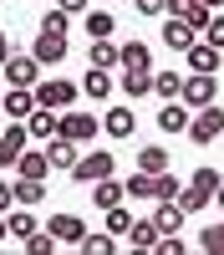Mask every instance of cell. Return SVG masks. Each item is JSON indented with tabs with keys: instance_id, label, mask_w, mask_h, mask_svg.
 <instances>
[{
	"instance_id": "6da1fadb",
	"label": "cell",
	"mask_w": 224,
	"mask_h": 255,
	"mask_svg": "<svg viewBox=\"0 0 224 255\" xmlns=\"http://www.w3.org/2000/svg\"><path fill=\"white\" fill-rule=\"evenodd\" d=\"M199 148H209V143H219V133H224V108L219 102H209V108H194L189 113V128H183Z\"/></svg>"
},
{
	"instance_id": "7a4b0ae2",
	"label": "cell",
	"mask_w": 224,
	"mask_h": 255,
	"mask_svg": "<svg viewBox=\"0 0 224 255\" xmlns=\"http://www.w3.org/2000/svg\"><path fill=\"white\" fill-rule=\"evenodd\" d=\"M31 97H36V108H76L81 87L67 82V77H41L36 87H31Z\"/></svg>"
},
{
	"instance_id": "3957f363",
	"label": "cell",
	"mask_w": 224,
	"mask_h": 255,
	"mask_svg": "<svg viewBox=\"0 0 224 255\" xmlns=\"http://www.w3.org/2000/svg\"><path fill=\"white\" fill-rule=\"evenodd\" d=\"M178 102H183L189 113L219 102V82H214V72H189V77H183V87H178Z\"/></svg>"
},
{
	"instance_id": "277c9868",
	"label": "cell",
	"mask_w": 224,
	"mask_h": 255,
	"mask_svg": "<svg viewBox=\"0 0 224 255\" xmlns=\"http://www.w3.org/2000/svg\"><path fill=\"white\" fill-rule=\"evenodd\" d=\"M97 128H102V113H72V108H61V118H56V133L72 138V143H92Z\"/></svg>"
},
{
	"instance_id": "5b68a950",
	"label": "cell",
	"mask_w": 224,
	"mask_h": 255,
	"mask_svg": "<svg viewBox=\"0 0 224 255\" xmlns=\"http://www.w3.org/2000/svg\"><path fill=\"white\" fill-rule=\"evenodd\" d=\"M112 168H117V153H102V148H97V153H76V163L67 168V174L76 184H97V179H107Z\"/></svg>"
},
{
	"instance_id": "8992f818",
	"label": "cell",
	"mask_w": 224,
	"mask_h": 255,
	"mask_svg": "<svg viewBox=\"0 0 224 255\" xmlns=\"http://www.w3.org/2000/svg\"><path fill=\"white\" fill-rule=\"evenodd\" d=\"M0 72H5V82H10V87H36L46 67H41L36 56H15V51H10L5 61H0Z\"/></svg>"
},
{
	"instance_id": "52a82bcc",
	"label": "cell",
	"mask_w": 224,
	"mask_h": 255,
	"mask_svg": "<svg viewBox=\"0 0 224 255\" xmlns=\"http://www.w3.org/2000/svg\"><path fill=\"white\" fill-rule=\"evenodd\" d=\"M41 153H46V163L56 168V174H67V168L76 163V153H81V143H72V138L51 133V138H46V148H41Z\"/></svg>"
},
{
	"instance_id": "ba28073f",
	"label": "cell",
	"mask_w": 224,
	"mask_h": 255,
	"mask_svg": "<svg viewBox=\"0 0 224 255\" xmlns=\"http://www.w3.org/2000/svg\"><path fill=\"white\" fill-rule=\"evenodd\" d=\"M31 56L41 61V67H61V61H67V36H61V31H41Z\"/></svg>"
},
{
	"instance_id": "9c48e42d",
	"label": "cell",
	"mask_w": 224,
	"mask_h": 255,
	"mask_svg": "<svg viewBox=\"0 0 224 255\" xmlns=\"http://www.w3.org/2000/svg\"><path fill=\"white\" fill-rule=\"evenodd\" d=\"M26 143H31V133H26V123H10L5 133H0V168H15V158L26 153Z\"/></svg>"
},
{
	"instance_id": "30bf717a",
	"label": "cell",
	"mask_w": 224,
	"mask_h": 255,
	"mask_svg": "<svg viewBox=\"0 0 224 255\" xmlns=\"http://www.w3.org/2000/svg\"><path fill=\"white\" fill-rule=\"evenodd\" d=\"M31 108H36L31 87H10V92H0V118H10V123H26V118H31Z\"/></svg>"
},
{
	"instance_id": "8fae6325",
	"label": "cell",
	"mask_w": 224,
	"mask_h": 255,
	"mask_svg": "<svg viewBox=\"0 0 224 255\" xmlns=\"http://www.w3.org/2000/svg\"><path fill=\"white\" fill-rule=\"evenodd\" d=\"M46 235H51L56 245H76L81 235H87V220H81V215H51Z\"/></svg>"
},
{
	"instance_id": "7c38bea8",
	"label": "cell",
	"mask_w": 224,
	"mask_h": 255,
	"mask_svg": "<svg viewBox=\"0 0 224 255\" xmlns=\"http://www.w3.org/2000/svg\"><path fill=\"white\" fill-rule=\"evenodd\" d=\"M133 128H138V113L122 108V102L102 113V133H107V138H133Z\"/></svg>"
},
{
	"instance_id": "4fadbf2b",
	"label": "cell",
	"mask_w": 224,
	"mask_h": 255,
	"mask_svg": "<svg viewBox=\"0 0 224 255\" xmlns=\"http://www.w3.org/2000/svg\"><path fill=\"white\" fill-rule=\"evenodd\" d=\"M194 26H189V20H178V15H168V20H163V46H168V51H189L194 46Z\"/></svg>"
},
{
	"instance_id": "5bb4252c",
	"label": "cell",
	"mask_w": 224,
	"mask_h": 255,
	"mask_svg": "<svg viewBox=\"0 0 224 255\" xmlns=\"http://www.w3.org/2000/svg\"><path fill=\"white\" fill-rule=\"evenodd\" d=\"M117 67H133V72H153V51L143 41H122L117 46Z\"/></svg>"
},
{
	"instance_id": "9a60e30c",
	"label": "cell",
	"mask_w": 224,
	"mask_h": 255,
	"mask_svg": "<svg viewBox=\"0 0 224 255\" xmlns=\"http://www.w3.org/2000/svg\"><path fill=\"white\" fill-rule=\"evenodd\" d=\"M87 67H102V72H117V41H112V36H92Z\"/></svg>"
},
{
	"instance_id": "2e32d148",
	"label": "cell",
	"mask_w": 224,
	"mask_h": 255,
	"mask_svg": "<svg viewBox=\"0 0 224 255\" xmlns=\"http://www.w3.org/2000/svg\"><path fill=\"white\" fill-rule=\"evenodd\" d=\"M183 56H189V72H219V56H224V51L209 46V41H194Z\"/></svg>"
},
{
	"instance_id": "e0dca14e",
	"label": "cell",
	"mask_w": 224,
	"mask_h": 255,
	"mask_svg": "<svg viewBox=\"0 0 224 255\" xmlns=\"http://www.w3.org/2000/svg\"><path fill=\"white\" fill-rule=\"evenodd\" d=\"M87 189H92V204H97V209H112V204L128 199V189H122L112 174H107V179H97V184H87Z\"/></svg>"
},
{
	"instance_id": "ac0fdd59",
	"label": "cell",
	"mask_w": 224,
	"mask_h": 255,
	"mask_svg": "<svg viewBox=\"0 0 224 255\" xmlns=\"http://www.w3.org/2000/svg\"><path fill=\"white\" fill-rule=\"evenodd\" d=\"M153 225H158V235H183V209H178L173 199H158Z\"/></svg>"
},
{
	"instance_id": "d6986e66",
	"label": "cell",
	"mask_w": 224,
	"mask_h": 255,
	"mask_svg": "<svg viewBox=\"0 0 224 255\" xmlns=\"http://www.w3.org/2000/svg\"><path fill=\"white\" fill-rule=\"evenodd\" d=\"M81 92H87L92 102H107V97H112V72L87 67V77H81Z\"/></svg>"
},
{
	"instance_id": "ffe728a7",
	"label": "cell",
	"mask_w": 224,
	"mask_h": 255,
	"mask_svg": "<svg viewBox=\"0 0 224 255\" xmlns=\"http://www.w3.org/2000/svg\"><path fill=\"white\" fill-rule=\"evenodd\" d=\"M56 118H61L56 108H31V118H26V133H31V138H41V143H46V138L56 133Z\"/></svg>"
},
{
	"instance_id": "44dd1931",
	"label": "cell",
	"mask_w": 224,
	"mask_h": 255,
	"mask_svg": "<svg viewBox=\"0 0 224 255\" xmlns=\"http://www.w3.org/2000/svg\"><path fill=\"white\" fill-rule=\"evenodd\" d=\"M189 128V108L173 97V102H163V113H158V133H183Z\"/></svg>"
},
{
	"instance_id": "7402d4cb",
	"label": "cell",
	"mask_w": 224,
	"mask_h": 255,
	"mask_svg": "<svg viewBox=\"0 0 224 255\" xmlns=\"http://www.w3.org/2000/svg\"><path fill=\"white\" fill-rule=\"evenodd\" d=\"M46 174H51L46 153H31V148H26V153L15 158V179H46Z\"/></svg>"
},
{
	"instance_id": "603a6c76",
	"label": "cell",
	"mask_w": 224,
	"mask_h": 255,
	"mask_svg": "<svg viewBox=\"0 0 224 255\" xmlns=\"http://www.w3.org/2000/svg\"><path fill=\"white\" fill-rule=\"evenodd\" d=\"M117 87L128 92V97H148V92H153V72H133V67H122Z\"/></svg>"
},
{
	"instance_id": "cb8c5ba5",
	"label": "cell",
	"mask_w": 224,
	"mask_h": 255,
	"mask_svg": "<svg viewBox=\"0 0 224 255\" xmlns=\"http://www.w3.org/2000/svg\"><path fill=\"white\" fill-rule=\"evenodd\" d=\"M138 168H143V174H163V168H168V148H163V143L138 148Z\"/></svg>"
},
{
	"instance_id": "d4e9b609",
	"label": "cell",
	"mask_w": 224,
	"mask_h": 255,
	"mask_svg": "<svg viewBox=\"0 0 224 255\" xmlns=\"http://www.w3.org/2000/svg\"><path fill=\"white\" fill-rule=\"evenodd\" d=\"M81 31L87 36H112L117 20H112V10H81Z\"/></svg>"
},
{
	"instance_id": "484cf974",
	"label": "cell",
	"mask_w": 224,
	"mask_h": 255,
	"mask_svg": "<svg viewBox=\"0 0 224 255\" xmlns=\"http://www.w3.org/2000/svg\"><path fill=\"white\" fill-rule=\"evenodd\" d=\"M10 189H15V204H26V209L46 199V179H15Z\"/></svg>"
},
{
	"instance_id": "4316f807",
	"label": "cell",
	"mask_w": 224,
	"mask_h": 255,
	"mask_svg": "<svg viewBox=\"0 0 224 255\" xmlns=\"http://www.w3.org/2000/svg\"><path fill=\"white\" fill-rule=\"evenodd\" d=\"M128 240H133V250H153L158 245V225L153 220H133L128 225Z\"/></svg>"
},
{
	"instance_id": "83f0119b",
	"label": "cell",
	"mask_w": 224,
	"mask_h": 255,
	"mask_svg": "<svg viewBox=\"0 0 224 255\" xmlns=\"http://www.w3.org/2000/svg\"><path fill=\"white\" fill-rule=\"evenodd\" d=\"M178 87H183V72H153V92H158L163 102H173Z\"/></svg>"
},
{
	"instance_id": "f1b7e54d",
	"label": "cell",
	"mask_w": 224,
	"mask_h": 255,
	"mask_svg": "<svg viewBox=\"0 0 224 255\" xmlns=\"http://www.w3.org/2000/svg\"><path fill=\"white\" fill-rule=\"evenodd\" d=\"M76 250H81V255H112L117 240H112V235H92V230H87V235L76 240Z\"/></svg>"
},
{
	"instance_id": "f546056e",
	"label": "cell",
	"mask_w": 224,
	"mask_h": 255,
	"mask_svg": "<svg viewBox=\"0 0 224 255\" xmlns=\"http://www.w3.org/2000/svg\"><path fill=\"white\" fill-rule=\"evenodd\" d=\"M173 204L183 209V215H199V209H204V204H209V194H199V189H194V184H183V189H178V194H173Z\"/></svg>"
},
{
	"instance_id": "4dcf8cb0",
	"label": "cell",
	"mask_w": 224,
	"mask_h": 255,
	"mask_svg": "<svg viewBox=\"0 0 224 255\" xmlns=\"http://www.w3.org/2000/svg\"><path fill=\"white\" fill-rule=\"evenodd\" d=\"M122 189H128L133 199H153V174H143V168H133V174L122 179Z\"/></svg>"
},
{
	"instance_id": "1f68e13d",
	"label": "cell",
	"mask_w": 224,
	"mask_h": 255,
	"mask_svg": "<svg viewBox=\"0 0 224 255\" xmlns=\"http://www.w3.org/2000/svg\"><path fill=\"white\" fill-rule=\"evenodd\" d=\"M178 189H183L178 174H168V168H163V174H153V199H173Z\"/></svg>"
},
{
	"instance_id": "d6a6232c",
	"label": "cell",
	"mask_w": 224,
	"mask_h": 255,
	"mask_svg": "<svg viewBox=\"0 0 224 255\" xmlns=\"http://www.w3.org/2000/svg\"><path fill=\"white\" fill-rule=\"evenodd\" d=\"M199 250H209V255H224V220H219V225H209V230L199 235Z\"/></svg>"
},
{
	"instance_id": "836d02e7",
	"label": "cell",
	"mask_w": 224,
	"mask_h": 255,
	"mask_svg": "<svg viewBox=\"0 0 224 255\" xmlns=\"http://www.w3.org/2000/svg\"><path fill=\"white\" fill-rule=\"evenodd\" d=\"M102 215H107V235H128V225H133V215L122 204H112V209H102Z\"/></svg>"
},
{
	"instance_id": "e575fe53",
	"label": "cell",
	"mask_w": 224,
	"mask_h": 255,
	"mask_svg": "<svg viewBox=\"0 0 224 255\" xmlns=\"http://www.w3.org/2000/svg\"><path fill=\"white\" fill-rule=\"evenodd\" d=\"M199 194H209L214 199V189H219V168H194V179H189Z\"/></svg>"
},
{
	"instance_id": "d590c367",
	"label": "cell",
	"mask_w": 224,
	"mask_h": 255,
	"mask_svg": "<svg viewBox=\"0 0 224 255\" xmlns=\"http://www.w3.org/2000/svg\"><path fill=\"white\" fill-rule=\"evenodd\" d=\"M209 15H214L209 5H199V0H189V10H183L178 20H189V26H194V31H204V26H209Z\"/></svg>"
},
{
	"instance_id": "8d00e7d4",
	"label": "cell",
	"mask_w": 224,
	"mask_h": 255,
	"mask_svg": "<svg viewBox=\"0 0 224 255\" xmlns=\"http://www.w3.org/2000/svg\"><path fill=\"white\" fill-rule=\"evenodd\" d=\"M204 41L224 51V10H214V15H209V26H204Z\"/></svg>"
},
{
	"instance_id": "74e56055",
	"label": "cell",
	"mask_w": 224,
	"mask_h": 255,
	"mask_svg": "<svg viewBox=\"0 0 224 255\" xmlns=\"http://www.w3.org/2000/svg\"><path fill=\"white\" fill-rule=\"evenodd\" d=\"M41 31H61V36H67L72 31V15L67 10H46V15H41Z\"/></svg>"
},
{
	"instance_id": "f35d334b",
	"label": "cell",
	"mask_w": 224,
	"mask_h": 255,
	"mask_svg": "<svg viewBox=\"0 0 224 255\" xmlns=\"http://www.w3.org/2000/svg\"><path fill=\"white\" fill-rule=\"evenodd\" d=\"M153 255H183V240H178V235H158Z\"/></svg>"
},
{
	"instance_id": "ab89813d",
	"label": "cell",
	"mask_w": 224,
	"mask_h": 255,
	"mask_svg": "<svg viewBox=\"0 0 224 255\" xmlns=\"http://www.w3.org/2000/svg\"><path fill=\"white\" fill-rule=\"evenodd\" d=\"M133 5H138V15H148V20L163 15V0H133Z\"/></svg>"
},
{
	"instance_id": "60d3db41",
	"label": "cell",
	"mask_w": 224,
	"mask_h": 255,
	"mask_svg": "<svg viewBox=\"0 0 224 255\" xmlns=\"http://www.w3.org/2000/svg\"><path fill=\"white\" fill-rule=\"evenodd\" d=\"M10 204H15V189H10V179H0V215H5Z\"/></svg>"
},
{
	"instance_id": "b9f144b4",
	"label": "cell",
	"mask_w": 224,
	"mask_h": 255,
	"mask_svg": "<svg viewBox=\"0 0 224 255\" xmlns=\"http://www.w3.org/2000/svg\"><path fill=\"white\" fill-rule=\"evenodd\" d=\"M56 10H67V15H81V10H87V0H56Z\"/></svg>"
},
{
	"instance_id": "7bdbcfd3",
	"label": "cell",
	"mask_w": 224,
	"mask_h": 255,
	"mask_svg": "<svg viewBox=\"0 0 224 255\" xmlns=\"http://www.w3.org/2000/svg\"><path fill=\"white\" fill-rule=\"evenodd\" d=\"M5 56H10V31L0 26V61H5Z\"/></svg>"
},
{
	"instance_id": "ee69618b",
	"label": "cell",
	"mask_w": 224,
	"mask_h": 255,
	"mask_svg": "<svg viewBox=\"0 0 224 255\" xmlns=\"http://www.w3.org/2000/svg\"><path fill=\"white\" fill-rule=\"evenodd\" d=\"M199 5H209V10H224V0H199Z\"/></svg>"
},
{
	"instance_id": "f6af8a7d",
	"label": "cell",
	"mask_w": 224,
	"mask_h": 255,
	"mask_svg": "<svg viewBox=\"0 0 224 255\" xmlns=\"http://www.w3.org/2000/svg\"><path fill=\"white\" fill-rule=\"evenodd\" d=\"M214 199H219V209H224V179H219V189H214Z\"/></svg>"
},
{
	"instance_id": "bcb514c9",
	"label": "cell",
	"mask_w": 224,
	"mask_h": 255,
	"mask_svg": "<svg viewBox=\"0 0 224 255\" xmlns=\"http://www.w3.org/2000/svg\"><path fill=\"white\" fill-rule=\"evenodd\" d=\"M0 240H5V215H0Z\"/></svg>"
},
{
	"instance_id": "7dc6e473",
	"label": "cell",
	"mask_w": 224,
	"mask_h": 255,
	"mask_svg": "<svg viewBox=\"0 0 224 255\" xmlns=\"http://www.w3.org/2000/svg\"><path fill=\"white\" fill-rule=\"evenodd\" d=\"M219 138H224V133H219Z\"/></svg>"
}]
</instances>
